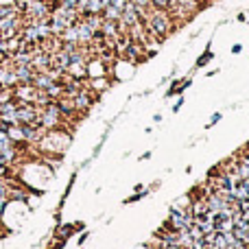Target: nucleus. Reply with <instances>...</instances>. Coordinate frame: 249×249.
Masks as SVG:
<instances>
[{
    "mask_svg": "<svg viewBox=\"0 0 249 249\" xmlns=\"http://www.w3.org/2000/svg\"><path fill=\"white\" fill-rule=\"evenodd\" d=\"M144 26H146V31H149L151 37H155L160 42V39L168 37V35L177 29V22L173 20V16L168 11H164V9H151Z\"/></svg>",
    "mask_w": 249,
    "mask_h": 249,
    "instance_id": "f257e3e1",
    "label": "nucleus"
},
{
    "mask_svg": "<svg viewBox=\"0 0 249 249\" xmlns=\"http://www.w3.org/2000/svg\"><path fill=\"white\" fill-rule=\"evenodd\" d=\"M37 123L42 124L46 131H53V129H61L64 127V116H61L59 107H57V103L53 101V103H48L46 107H39V118Z\"/></svg>",
    "mask_w": 249,
    "mask_h": 249,
    "instance_id": "f03ea898",
    "label": "nucleus"
},
{
    "mask_svg": "<svg viewBox=\"0 0 249 249\" xmlns=\"http://www.w3.org/2000/svg\"><path fill=\"white\" fill-rule=\"evenodd\" d=\"M35 96H37V88L33 83H18L13 88V99L18 103H33L35 105Z\"/></svg>",
    "mask_w": 249,
    "mask_h": 249,
    "instance_id": "7ed1b4c3",
    "label": "nucleus"
},
{
    "mask_svg": "<svg viewBox=\"0 0 249 249\" xmlns=\"http://www.w3.org/2000/svg\"><path fill=\"white\" fill-rule=\"evenodd\" d=\"M39 118V107L33 103H18V121L20 124H33Z\"/></svg>",
    "mask_w": 249,
    "mask_h": 249,
    "instance_id": "20e7f679",
    "label": "nucleus"
},
{
    "mask_svg": "<svg viewBox=\"0 0 249 249\" xmlns=\"http://www.w3.org/2000/svg\"><path fill=\"white\" fill-rule=\"evenodd\" d=\"M13 72L18 77V83H33L35 74H37L33 66H13Z\"/></svg>",
    "mask_w": 249,
    "mask_h": 249,
    "instance_id": "39448f33",
    "label": "nucleus"
},
{
    "mask_svg": "<svg viewBox=\"0 0 249 249\" xmlns=\"http://www.w3.org/2000/svg\"><path fill=\"white\" fill-rule=\"evenodd\" d=\"M77 33H79V44H81V46H90L92 39H94V31H92L83 20L77 22Z\"/></svg>",
    "mask_w": 249,
    "mask_h": 249,
    "instance_id": "423d86ee",
    "label": "nucleus"
},
{
    "mask_svg": "<svg viewBox=\"0 0 249 249\" xmlns=\"http://www.w3.org/2000/svg\"><path fill=\"white\" fill-rule=\"evenodd\" d=\"M53 83H57V79L53 77L48 70H46V72H37V74H35V79H33V86L37 88V90H48Z\"/></svg>",
    "mask_w": 249,
    "mask_h": 249,
    "instance_id": "0eeeda50",
    "label": "nucleus"
},
{
    "mask_svg": "<svg viewBox=\"0 0 249 249\" xmlns=\"http://www.w3.org/2000/svg\"><path fill=\"white\" fill-rule=\"evenodd\" d=\"M81 228V223H66V225H59V230H57V236L61 238V241H68L70 236L74 234V230Z\"/></svg>",
    "mask_w": 249,
    "mask_h": 249,
    "instance_id": "6e6552de",
    "label": "nucleus"
},
{
    "mask_svg": "<svg viewBox=\"0 0 249 249\" xmlns=\"http://www.w3.org/2000/svg\"><path fill=\"white\" fill-rule=\"evenodd\" d=\"M103 9H105V4L101 0H88L83 16H103Z\"/></svg>",
    "mask_w": 249,
    "mask_h": 249,
    "instance_id": "1a4fd4ad",
    "label": "nucleus"
},
{
    "mask_svg": "<svg viewBox=\"0 0 249 249\" xmlns=\"http://www.w3.org/2000/svg\"><path fill=\"white\" fill-rule=\"evenodd\" d=\"M61 42H72V44H79V33H77V24L68 26V29L64 31V33L59 35Z\"/></svg>",
    "mask_w": 249,
    "mask_h": 249,
    "instance_id": "9d476101",
    "label": "nucleus"
},
{
    "mask_svg": "<svg viewBox=\"0 0 249 249\" xmlns=\"http://www.w3.org/2000/svg\"><path fill=\"white\" fill-rule=\"evenodd\" d=\"M44 92H46L53 101H57V99H61V96H64V83L57 81V83H53V86L48 88V90H44Z\"/></svg>",
    "mask_w": 249,
    "mask_h": 249,
    "instance_id": "9b49d317",
    "label": "nucleus"
},
{
    "mask_svg": "<svg viewBox=\"0 0 249 249\" xmlns=\"http://www.w3.org/2000/svg\"><path fill=\"white\" fill-rule=\"evenodd\" d=\"M123 16V11H118L116 7H112V4H107V7L103 9V18L105 20H112V22H118Z\"/></svg>",
    "mask_w": 249,
    "mask_h": 249,
    "instance_id": "f8f14e48",
    "label": "nucleus"
},
{
    "mask_svg": "<svg viewBox=\"0 0 249 249\" xmlns=\"http://www.w3.org/2000/svg\"><path fill=\"white\" fill-rule=\"evenodd\" d=\"M9 146H13V140L9 138L7 129H0V151H2V149H9Z\"/></svg>",
    "mask_w": 249,
    "mask_h": 249,
    "instance_id": "ddd939ff",
    "label": "nucleus"
},
{
    "mask_svg": "<svg viewBox=\"0 0 249 249\" xmlns=\"http://www.w3.org/2000/svg\"><path fill=\"white\" fill-rule=\"evenodd\" d=\"M13 101V88H0V105Z\"/></svg>",
    "mask_w": 249,
    "mask_h": 249,
    "instance_id": "4468645a",
    "label": "nucleus"
},
{
    "mask_svg": "<svg viewBox=\"0 0 249 249\" xmlns=\"http://www.w3.org/2000/svg\"><path fill=\"white\" fill-rule=\"evenodd\" d=\"M9 177H13V166L0 164V179H9Z\"/></svg>",
    "mask_w": 249,
    "mask_h": 249,
    "instance_id": "2eb2a0df",
    "label": "nucleus"
},
{
    "mask_svg": "<svg viewBox=\"0 0 249 249\" xmlns=\"http://www.w3.org/2000/svg\"><path fill=\"white\" fill-rule=\"evenodd\" d=\"M151 7H153V9H164V11H168V9H171V0H151Z\"/></svg>",
    "mask_w": 249,
    "mask_h": 249,
    "instance_id": "dca6fc26",
    "label": "nucleus"
},
{
    "mask_svg": "<svg viewBox=\"0 0 249 249\" xmlns=\"http://www.w3.org/2000/svg\"><path fill=\"white\" fill-rule=\"evenodd\" d=\"M210 59H212V51H210V48H208V51L203 53V55H201V57H199V59H197V66H199V68H201V66H206L208 61H210Z\"/></svg>",
    "mask_w": 249,
    "mask_h": 249,
    "instance_id": "f3484780",
    "label": "nucleus"
},
{
    "mask_svg": "<svg viewBox=\"0 0 249 249\" xmlns=\"http://www.w3.org/2000/svg\"><path fill=\"white\" fill-rule=\"evenodd\" d=\"M131 2L136 4L138 9H146V11H151V9H153V7H151V0H131Z\"/></svg>",
    "mask_w": 249,
    "mask_h": 249,
    "instance_id": "a211bd4d",
    "label": "nucleus"
},
{
    "mask_svg": "<svg viewBox=\"0 0 249 249\" xmlns=\"http://www.w3.org/2000/svg\"><path fill=\"white\" fill-rule=\"evenodd\" d=\"M7 203H9V197H7V195H0V219H2V214H4Z\"/></svg>",
    "mask_w": 249,
    "mask_h": 249,
    "instance_id": "6ab92c4d",
    "label": "nucleus"
},
{
    "mask_svg": "<svg viewBox=\"0 0 249 249\" xmlns=\"http://www.w3.org/2000/svg\"><path fill=\"white\" fill-rule=\"evenodd\" d=\"M127 2H129V0H112V2H109V4H112V7H116L118 11H123V9L127 7Z\"/></svg>",
    "mask_w": 249,
    "mask_h": 249,
    "instance_id": "aec40b11",
    "label": "nucleus"
},
{
    "mask_svg": "<svg viewBox=\"0 0 249 249\" xmlns=\"http://www.w3.org/2000/svg\"><path fill=\"white\" fill-rule=\"evenodd\" d=\"M88 236H90V234H88V232H83L81 236H79V243H81V245H83V243H86V238H88Z\"/></svg>",
    "mask_w": 249,
    "mask_h": 249,
    "instance_id": "412c9836",
    "label": "nucleus"
},
{
    "mask_svg": "<svg viewBox=\"0 0 249 249\" xmlns=\"http://www.w3.org/2000/svg\"><path fill=\"white\" fill-rule=\"evenodd\" d=\"M241 219H245V221H249V208H247V210H243V212H241Z\"/></svg>",
    "mask_w": 249,
    "mask_h": 249,
    "instance_id": "4be33fe9",
    "label": "nucleus"
},
{
    "mask_svg": "<svg viewBox=\"0 0 249 249\" xmlns=\"http://www.w3.org/2000/svg\"><path fill=\"white\" fill-rule=\"evenodd\" d=\"M101 2H103V4H105V7H107V4H109V2H112V0H101Z\"/></svg>",
    "mask_w": 249,
    "mask_h": 249,
    "instance_id": "5701e85b",
    "label": "nucleus"
}]
</instances>
